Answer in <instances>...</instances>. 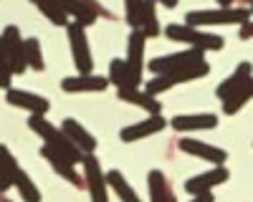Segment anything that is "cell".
Returning <instances> with one entry per match:
<instances>
[{
	"label": "cell",
	"instance_id": "22",
	"mask_svg": "<svg viewBox=\"0 0 253 202\" xmlns=\"http://www.w3.org/2000/svg\"><path fill=\"white\" fill-rule=\"evenodd\" d=\"M157 3L155 0H142V15H139V31L147 38L160 35V20H157Z\"/></svg>",
	"mask_w": 253,
	"mask_h": 202
},
{
	"label": "cell",
	"instance_id": "5",
	"mask_svg": "<svg viewBox=\"0 0 253 202\" xmlns=\"http://www.w3.org/2000/svg\"><path fill=\"white\" fill-rule=\"evenodd\" d=\"M205 61V51L200 48H187V51H180V53H167V56H157L152 58L150 64V71L155 76H162V73H172V71H180L185 66H193V64H200Z\"/></svg>",
	"mask_w": 253,
	"mask_h": 202
},
{
	"label": "cell",
	"instance_id": "11",
	"mask_svg": "<svg viewBox=\"0 0 253 202\" xmlns=\"http://www.w3.org/2000/svg\"><path fill=\"white\" fill-rule=\"evenodd\" d=\"M177 147H180V152H185V154H190V157H198V159H203V162H210V165H215V167L223 165V162L228 159V152H225V149L213 147V144L200 141V139L185 136V139L177 141Z\"/></svg>",
	"mask_w": 253,
	"mask_h": 202
},
{
	"label": "cell",
	"instance_id": "7",
	"mask_svg": "<svg viewBox=\"0 0 253 202\" xmlns=\"http://www.w3.org/2000/svg\"><path fill=\"white\" fill-rule=\"evenodd\" d=\"M84 185H86L89 195H91V202H109V195H107V174L101 172V165L96 154H84Z\"/></svg>",
	"mask_w": 253,
	"mask_h": 202
},
{
	"label": "cell",
	"instance_id": "14",
	"mask_svg": "<svg viewBox=\"0 0 253 202\" xmlns=\"http://www.w3.org/2000/svg\"><path fill=\"white\" fill-rule=\"evenodd\" d=\"M5 101H8L10 106L26 109V111L41 114V116H46V111L51 109V104H48L43 96L31 94V91H23V89H8V91H5Z\"/></svg>",
	"mask_w": 253,
	"mask_h": 202
},
{
	"label": "cell",
	"instance_id": "19",
	"mask_svg": "<svg viewBox=\"0 0 253 202\" xmlns=\"http://www.w3.org/2000/svg\"><path fill=\"white\" fill-rule=\"evenodd\" d=\"M117 96L126 104H134L139 109H144L147 114H162V104L157 101V96L147 94V91H139V89H117Z\"/></svg>",
	"mask_w": 253,
	"mask_h": 202
},
{
	"label": "cell",
	"instance_id": "31",
	"mask_svg": "<svg viewBox=\"0 0 253 202\" xmlns=\"http://www.w3.org/2000/svg\"><path fill=\"white\" fill-rule=\"evenodd\" d=\"M81 3H84V5H86V8H89V10H91V13L96 15V20H99V18H107V20H114V13H112V10H107V8H104V5L99 3V0H81Z\"/></svg>",
	"mask_w": 253,
	"mask_h": 202
},
{
	"label": "cell",
	"instance_id": "33",
	"mask_svg": "<svg viewBox=\"0 0 253 202\" xmlns=\"http://www.w3.org/2000/svg\"><path fill=\"white\" fill-rule=\"evenodd\" d=\"M238 38H241V40H251V38H253V20H248V23H243V26H241Z\"/></svg>",
	"mask_w": 253,
	"mask_h": 202
},
{
	"label": "cell",
	"instance_id": "26",
	"mask_svg": "<svg viewBox=\"0 0 253 202\" xmlns=\"http://www.w3.org/2000/svg\"><path fill=\"white\" fill-rule=\"evenodd\" d=\"M251 99H253V81H251V84H246L241 91H236L230 99H225V101H223V114H228V116L238 114V111L248 104Z\"/></svg>",
	"mask_w": 253,
	"mask_h": 202
},
{
	"label": "cell",
	"instance_id": "28",
	"mask_svg": "<svg viewBox=\"0 0 253 202\" xmlns=\"http://www.w3.org/2000/svg\"><path fill=\"white\" fill-rule=\"evenodd\" d=\"M13 66H10V58L5 53V46H3V38H0V89H10V81H13Z\"/></svg>",
	"mask_w": 253,
	"mask_h": 202
},
{
	"label": "cell",
	"instance_id": "3",
	"mask_svg": "<svg viewBox=\"0 0 253 202\" xmlns=\"http://www.w3.org/2000/svg\"><path fill=\"white\" fill-rule=\"evenodd\" d=\"M165 35L170 40H177V43H187L190 48H200V51H220L225 46V38L215 35V33H205L200 28H193L187 23H172L165 28Z\"/></svg>",
	"mask_w": 253,
	"mask_h": 202
},
{
	"label": "cell",
	"instance_id": "24",
	"mask_svg": "<svg viewBox=\"0 0 253 202\" xmlns=\"http://www.w3.org/2000/svg\"><path fill=\"white\" fill-rule=\"evenodd\" d=\"M13 187L18 190V195H20V200H23V202H41V192L33 185V179H31L28 172L18 169L15 177H13Z\"/></svg>",
	"mask_w": 253,
	"mask_h": 202
},
{
	"label": "cell",
	"instance_id": "9",
	"mask_svg": "<svg viewBox=\"0 0 253 202\" xmlns=\"http://www.w3.org/2000/svg\"><path fill=\"white\" fill-rule=\"evenodd\" d=\"M228 177H230L228 167H225V165H218V167L208 169V172H203V174L190 177V179L185 182V192L193 195V197H195V195H205V192H213V187L228 182Z\"/></svg>",
	"mask_w": 253,
	"mask_h": 202
},
{
	"label": "cell",
	"instance_id": "18",
	"mask_svg": "<svg viewBox=\"0 0 253 202\" xmlns=\"http://www.w3.org/2000/svg\"><path fill=\"white\" fill-rule=\"evenodd\" d=\"M61 129H63V134H66L84 154H94V152H96V139H94V134L84 129L76 119H71V116H69V119H63Z\"/></svg>",
	"mask_w": 253,
	"mask_h": 202
},
{
	"label": "cell",
	"instance_id": "25",
	"mask_svg": "<svg viewBox=\"0 0 253 202\" xmlns=\"http://www.w3.org/2000/svg\"><path fill=\"white\" fill-rule=\"evenodd\" d=\"M109 84H114L117 89H134L132 78H129V66H126L124 58H114L109 64Z\"/></svg>",
	"mask_w": 253,
	"mask_h": 202
},
{
	"label": "cell",
	"instance_id": "1",
	"mask_svg": "<svg viewBox=\"0 0 253 202\" xmlns=\"http://www.w3.org/2000/svg\"><path fill=\"white\" fill-rule=\"evenodd\" d=\"M28 127L46 141V147H51V149H56L58 154H63L69 162H74V165H79V162H84V152L74 144V141L63 134V129H58V127H53L51 121L46 119V116H41V114H31V119H28Z\"/></svg>",
	"mask_w": 253,
	"mask_h": 202
},
{
	"label": "cell",
	"instance_id": "10",
	"mask_svg": "<svg viewBox=\"0 0 253 202\" xmlns=\"http://www.w3.org/2000/svg\"><path fill=\"white\" fill-rule=\"evenodd\" d=\"M3 46H5V53L10 58V66H13V73H23L28 68L26 64V40L20 38V31L18 26H5L3 31Z\"/></svg>",
	"mask_w": 253,
	"mask_h": 202
},
{
	"label": "cell",
	"instance_id": "6",
	"mask_svg": "<svg viewBox=\"0 0 253 202\" xmlns=\"http://www.w3.org/2000/svg\"><path fill=\"white\" fill-rule=\"evenodd\" d=\"M69 31V43H71V56H74V64L79 73H91L94 68V61H91V48H89V40H86V28L71 23L66 26Z\"/></svg>",
	"mask_w": 253,
	"mask_h": 202
},
{
	"label": "cell",
	"instance_id": "27",
	"mask_svg": "<svg viewBox=\"0 0 253 202\" xmlns=\"http://www.w3.org/2000/svg\"><path fill=\"white\" fill-rule=\"evenodd\" d=\"M26 64L33 71H43L46 68L43 51H41V40L38 38H26Z\"/></svg>",
	"mask_w": 253,
	"mask_h": 202
},
{
	"label": "cell",
	"instance_id": "29",
	"mask_svg": "<svg viewBox=\"0 0 253 202\" xmlns=\"http://www.w3.org/2000/svg\"><path fill=\"white\" fill-rule=\"evenodd\" d=\"M139 15H142V0H124V18L132 28H139Z\"/></svg>",
	"mask_w": 253,
	"mask_h": 202
},
{
	"label": "cell",
	"instance_id": "15",
	"mask_svg": "<svg viewBox=\"0 0 253 202\" xmlns=\"http://www.w3.org/2000/svg\"><path fill=\"white\" fill-rule=\"evenodd\" d=\"M41 154H43V159L56 169L58 177H63L66 182H71L74 187H84V177L76 172V165H74V162H69L63 154H58L56 149H51V147H46V144L41 147Z\"/></svg>",
	"mask_w": 253,
	"mask_h": 202
},
{
	"label": "cell",
	"instance_id": "23",
	"mask_svg": "<svg viewBox=\"0 0 253 202\" xmlns=\"http://www.w3.org/2000/svg\"><path fill=\"white\" fill-rule=\"evenodd\" d=\"M107 185L117 192V197H119L122 202H142L139 195L132 190V185L124 179V174H122L119 169H109V172H107Z\"/></svg>",
	"mask_w": 253,
	"mask_h": 202
},
{
	"label": "cell",
	"instance_id": "34",
	"mask_svg": "<svg viewBox=\"0 0 253 202\" xmlns=\"http://www.w3.org/2000/svg\"><path fill=\"white\" fill-rule=\"evenodd\" d=\"M190 202H215V197H213V192H205V195H195Z\"/></svg>",
	"mask_w": 253,
	"mask_h": 202
},
{
	"label": "cell",
	"instance_id": "38",
	"mask_svg": "<svg viewBox=\"0 0 253 202\" xmlns=\"http://www.w3.org/2000/svg\"><path fill=\"white\" fill-rule=\"evenodd\" d=\"M31 3H33V5H36V3H38V0H31Z\"/></svg>",
	"mask_w": 253,
	"mask_h": 202
},
{
	"label": "cell",
	"instance_id": "36",
	"mask_svg": "<svg viewBox=\"0 0 253 202\" xmlns=\"http://www.w3.org/2000/svg\"><path fill=\"white\" fill-rule=\"evenodd\" d=\"M233 3H236V0H218L220 8H233Z\"/></svg>",
	"mask_w": 253,
	"mask_h": 202
},
{
	"label": "cell",
	"instance_id": "8",
	"mask_svg": "<svg viewBox=\"0 0 253 202\" xmlns=\"http://www.w3.org/2000/svg\"><path fill=\"white\" fill-rule=\"evenodd\" d=\"M144 43H147V35L139 28H132L129 33V43H126V66H129V78H132V86L139 89L142 84V71H144Z\"/></svg>",
	"mask_w": 253,
	"mask_h": 202
},
{
	"label": "cell",
	"instance_id": "16",
	"mask_svg": "<svg viewBox=\"0 0 253 202\" xmlns=\"http://www.w3.org/2000/svg\"><path fill=\"white\" fill-rule=\"evenodd\" d=\"M251 81H253V64H251V61H243V64H238V68L215 89V94H218L220 101H225V99L233 96L236 91H241L246 84H251Z\"/></svg>",
	"mask_w": 253,
	"mask_h": 202
},
{
	"label": "cell",
	"instance_id": "12",
	"mask_svg": "<svg viewBox=\"0 0 253 202\" xmlns=\"http://www.w3.org/2000/svg\"><path fill=\"white\" fill-rule=\"evenodd\" d=\"M165 127H167V121L162 119V114H150L144 121H137V124H132V127H124L119 132V139L126 141V144H132V141H139V139H147L152 134H160Z\"/></svg>",
	"mask_w": 253,
	"mask_h": 202
},
{
	"label": "cell",
	"instance_id": "32",
	"mask_svg": "<svg viewBox=\"0 0 253 202\" xmlns=\"http://www.w3.org/2000/svg\"><path fill=\"white\" fill-rule=\"evenodd\" d=\"M10 187H13V177L5 172V167H3V165H0V195H5Z\"/></svg>",
	"mask_w": 253,
	"mask_h": 202
},
{
	"label": "cell",
	"instance_id": "21",
	"mask_svg": "<svg viewBox=\"0 0 253 202\" xmlns=\"http://www.w3.org/2000/svg\"><path fill=\"white\" fill-rule=\"evenodd\" d=\"M53 3L66 13L69 18H74V23H79V26H84V28H89V26H94L96 23V15L81 3V0H53Z\"/></svg>",
	"mask_w": 253,
	"mask_h": 202
},
{
	"label": "cell",
	"instance_id": "39",
	"mask_svg": "<svg viewBox=\"0 0 253 202\" xmlns=\"http://www.w3.org/2000/svg\"><path fill=\"white\" fill-rule=\"evenodd\" d=\"M251 15H253V5H251Z\"/></svg>",
	"mask_w": 253,
	"mask_h": 202
},
{
	"label": "cell",
	"instance_id": "37",
	"mask_svg": "<svg viewBox=\"0 0 253 202\" xmlns=\"http://www.w3.org/2000/svg\"><path fill=\"white\" fill-rule=\"evenodd\" d=\"M241 3H251V5H253V0H241Z\"/></svg>",
	"mask_w": 253,
	"mask_h": 202
},
{
	"label": "cell",
	"instance_id": "35",
	"mask_svg": "<svg viewBox=\"0 0 253 202\" xmlns=\"http://www.w3.org/2000/svg\"><path fill=\"white\" fill-rule=\"evenodd\" d=\"M155 3H160V5H165V8H175L177 0H155Z\"/></svg>",
	"mask_w": 253,
	"mask_h": 202
},
{
	"label": "cell",
	"instance_id": "2",
	"mask_svg": "<svg viewBox=\"0 0 253 202\" xmlns=\"http://www.w3.org/2000/svg\"><path fill=\"white\" fill-rule=\"evenodd\" d=\"M251 18V8H218V10H190L185 23L193 28L203 26H243Z\"/></svg>",
	"mask_w": 253,
	"mask_h": 202
},
{
	"label": "cell",
	"instance_id": "4",
	"mask_svg": "<svg viewBox=\"0 0 253 202\" xmlns=\"http://www.w3.org/2000/svg\"><path fill=\"white\" fill-rule=\"evenodd\" d=\"M210 73V66H208V61H200V64H193V66H185L180 71H172V73H162V76H155L152 81H147V94H152V96H160L165 91H170L172 86L177 84H187V81H198L203 76Z\"/></svg>",
	"mask_w": 253,
	"mask_h": 202
},
{
	"label": "cell",
	"instance_id": "20",
	"mask_svg": "<svg viewBox=\"0 0 253 202\" xmlns=\"http://www.w3.org/2000/svg\"><path fill=\"white\" fill-rule=\"evenodd\" d=\"M147 187H150V202H177L170 182H167L165 172H160V169H150Z\"/></svg>",
	"mask_w": 253,
	"mask_h": 202
},
{
	"label": "cell",
	"instance_id": "13",
	"mask_svg": "<svg viewBox=\"0 0 253 202\" xmlns=\"http://www.w3.org/2000/svg\"><path fill=\"white\" fill-rule=\"evenodd\" d=\"M109 86L107 76L96 73H79V76H66L61 81V89L66 94H89V91H104Z\"/></svg>",
	"mask_w": 253,
	"mask_h": 202
},
{
	"label": "cell",
	"instance_id": "30",
	"mask_svg": "<svg viewBox=\"0 0 253 202\" xmlns=\"http://www.w3.org/2000/svg\"><path fill=\"white\" fill-rule=\"evenodd\" d=\"M0 165L5 167V172L10 174V177H15V172L20 169V165H18V159L10 154V149L5 147V144H0Z\"/></svg>",
	"mask_w": 253,
	"mask_h": 202
},
{
	"label": "cell",
	"instance_id": "17",
	"mask_svg": "<svg viewBox=\"0 0 253 202\" xmlns=\"http://www.w3.org/2000/svg\"><path fill=\"white\" fill-rule=\"evenodd\" d=\"M170 127L175 132H203V129H215L218 116L215 114H177Z\"/></svg>",
	"mask_w": 253,
	"mask_h": 202
}]
</instances>
